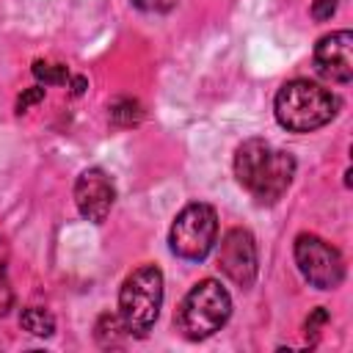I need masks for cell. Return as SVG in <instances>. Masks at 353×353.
<instances>
[{
  "mask_svg": "<svg viewBox=\"0 0 353 353\" xmlns=\"http://www.w3.org/2000/svg\"><path fill=\"white\" fill-rule=\"evenodd\" d=\"M33 74H36L44 85H66V83H69V69H66L63 63L36 61V63H33Z\"/></svg>",
  "mask_w": 353,
  "mask_h": 353,
  "instance_id": "cell-13",
  "label": "cell"
},
{
  "mask_svg": "<svg viewBox=\"0 0 353 353\" xmlns=\"http://www.w3.org/2000/svg\"><path fill=\"white\" fill-rule=\"evenodd\" d=\"M229 314H232V298L226 287H221V281L215 279H204L193 284L182 298V303L176 306L174 325L185 339L199 342L221 331Z\"/></svg>",
  "mask_w": 353,
  "mask_h": 353,
  "instance_id": "cell-3",
  "label": "cell"
},
{
  "mask_svg": "<svg viewBox=\"0 0 353 353\" xmlns=\"http://www.w3.org/2000/svg\"><path fill=\"white\" fill-rule=\"evenodd\" d=\"M218 270L240 290H248L256 281L259 259H256V243L248 229H229L218 245Z\"/></svg>",
  "mask_w": 353,
  "mask_h": 353,
  "instance_id": "cell-7",
  "label": "cell"
},
{
  "mask_svg": "<svg viewBox=\"0 0 353 353\" xmlns=\"http://www.w3.org/2000/svg\"><path fill=\"white\" fill-rule=\"evenodd\" d=\"M127 334H130V328L124 325V320H121V314H102L99 320H97V325H94V336H97V342L102 345V347H121L124 345V339H127Z\"/></svg>",
  "mask_w": 353,
  "mask_h": 353,
  "instance_id": "cell-10",
  "label": "cell"
},
{
  "mask_svg": "<svg viewBox=\"0 0 353 353\" xmlns=\"http://www.w3.org/2000/svg\"><path fill=\"white\" fill-rule=\"evenodd\" d=\"M174 3H176V0H132V6H135V8L149 11V14L168 11V8H174Z\"/></svg>",
  "mask_w": 353,
  "mask_h": 353,
  "instance_id": "cell-18",
  "label": "cell"
},
{
  "mask_svg": "<svg viewBox=\"0 0 353 353\" xmlns=\"http://www.w3.org/2000/svg\"><path fill=\"white\" fill-rule=\"evenodd\" d=\"M314 69L331 83L353 80V33L334 30L323 36L314 47Z\"/></svg>",
  "mask_w": 353,
  "mask_h": 353,
  "instance_id": "cell-9",
  "label": "cell"
},
{
  "mask_svg": "<svg viewBox=\"0 0 353 353\" xmlns=\"http://www.w3.org/2000/svg\"><path fill=\"white\" fill-rule=\"evenodd\" d=\"M116 201V185L102 168H85L74 182V204L91 223H102Z\"/></svg>",
  "mask_w": 353,
  "mask_h": 353,
  "instance_id": "cell-8",
  "label": "cell"
},
{
  "mask_svg": "<svg viewBox=\"0 0 353 353\" xmlns=\"http://www.w3.org/2000/svg\"><path fill=\"white\" fill-rule=\"evenodd\" d=\"M218 240V215L210 204L193 201L182 207L171 223L168 245L179 259L201 262Z\"/></svg>",
  "mask_w": 353,
  "mask_h": 353,
  "instance_id": "cell-5",
  "label": "cell"
},
{
  "mask_svg": "<svg viewBox=\"0 0 353 353\" xmlns=\"http://www.w3.org/2000/svg\"><path fill=\"white\" fill-rule=\"evenodd\" d=\"M234 176L256 204H276L292 185L295 157L262 138H251L234 152Z\"/></svg>",
  "mask_w": 353,
  "mask_h": 353,
  "instance_id": "cell-1",
  "label": "cell"
},
{
  "mask_svg": "<svg viewBox=\"0 0 353 353\" xmlns=\"http://www.w3.org/2000/svg\"><path fill=\"white\" fill-rule=\"evenodd\" d=\"M295 265L301 276L317 290H334L345 279V259L342 254L317 234H298L295 237Z\"/></svg>",
  "mask_w": 353,
  "mask_h": 353,
  "instance_id": "cell-6",
  "label": "cell"
},
{
  "mask_svg": "<svg viewBox=\"0 0 353 353\" xmlns=\"http://www.w3.org/2000/svg\"><path fill=\"white\" fill-rule=\"evenodd\" d=\"M108 119L113 127L119 130H127V127H135L141 119H143V110H141V102L132 99V97H119L110 102L108 108Z\"/></svg>",
  "mask_w": 353,
  "mask_h": 353,
  "instance_id": "cell-11",
  "label": "cell"
},
{
  "mask_svg": "<svg viewBox=\"0 0 353 353\" xmlns=\"http://www.w3.org/2000/svg\"><path fill=\"white\" fill-rule=\"evenodd\" d=\"M325 323H328V312H325L323 306H317V309L306 317V336H317Z\"/></svg>",
  "mask_w": 353,
  "mask_h": 353,
  "instance_id": "cell-16",
  "label": "cell"
},
{
  "mask_svg": "<svg viewBox=\"0 0 353 353\" xmlns=\"http://www.w3.org/2000/svg\"><path fill=\"white\" fill-rule=\"evenodd\" d=\"M44 88L41 85H33V88H25L22 94H19V99H17V113H25L30 105H36V102H41L44 99Z\"/></svg>",
  "mask_w": 353,
  "mask_h": 353,
  "instance_id": "cell-15",
  "label": "cell"
},
{
  "mask_svg": "<svg viewBox=\"0 0 353 353\" xmlns=\"http://www.w3.org/2000/svg\"><path fill=\"white\" fill-rule=\"evenodd\" d=\"M69 85H72V94H74V97H77V94H83V91L88 88L85 77H69Z\"/></svg>",
  "mask_w": 353,
  "mask_h": 353,
  "instance_id": "cell-19",
  "label": "cell"
},
{
  "mask_svg": "<svg viewBox=\"0 0 353 353\" xmlns=\"http://www.w3.org/2000/svg\"><path fill=\"white\" fill-rule=\"evenodd\" d=\"M19 325L33 336H52L55 334V317L41 306H28L19 314Z\"/></svg>",
  "mask_w": 353,
  "mask_h": 353,
  "instance_id": "cell-12",
  "label": "cell"
},
{
  "mask_svg": "<svg viewBox=\"0 0 353 353\" xmlns=\"http://www.w3.org/2000/svg\"><path fill=\"white\" fill-rule=\"evenodd\" d=\"M163 306V273L157 265L135 268L119 290V314L130 334L146 336Z\"/></svg>",
  "mask_w": 353,
  "mask_h": 353,
  "instance_id": "cell-4",
  "label": "cell"
},
{
  "mask_svg": "<svg viewBox=\"0 0 353 353\" xmlns=\"http://www.w3.org/2000/svg\"><path fill=\"white\" fill-rule=\"evenodd\" d=\"M11 306H14V290H11L8 270H6V248L0 245V317L8 314Z\"/></svg>",
  "mask_w": 353,
  "mask_h": 353,
  "instance_id": "cell-14",
  "label": "cell"
},
{
  "mask_svg": "<svg viewBox=\"0 0 353 353\" xmlns=\"http://www.w3.org/2000/svg\"><path fill=\"white\" fill-rule=\"evenodd\" d=\"M336 3H339V0H314V3H312V17H314L317 22L331 19L334 11H336Z\"/></svg>",
  "mask_w": 353,
  "mask_h": 353,
  "instance_id": "cell-17",
  "label": "cell"
},
{
  "mask_svg": "<svg viewBox=\"0 0 353 353\" xmlns=\"http://www.w3.org/2000/svg\"><path fill=\"white\" fill-rule=\"evenodd\" d=\"M273 113L290 132H314L339 113V97L312 80H290L279 88Z\"/></svg>",
  "mask_w": 353,
  "mask_h": 353,
  "instance_id": "cell-2",
  "label": "cell"
}]
</instances>
